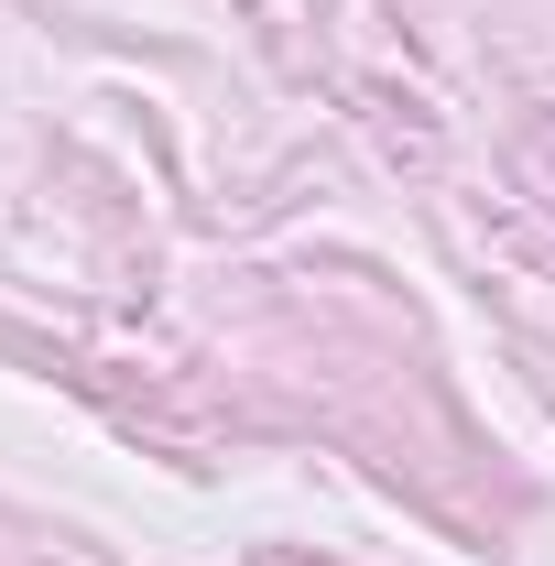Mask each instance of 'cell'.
<instances>
[]
</instances>
